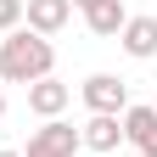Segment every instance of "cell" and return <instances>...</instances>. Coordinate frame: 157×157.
<instances>
[{
  "instance_id": "1",
  "label": "cell",
  "mask_w": 157,
  "mask_h": 157,
  "mask_svg": "<svg viewBox=\"0 0 157 157\" xmlns=\"http://www.w3.org/2000/svg\"><path fill=\"white\" fill-rule=\"evenodd\" d=\"M51 67H56L51 39H39L28 28H11L0 39V84H39V78H51Z\"/></svg>"
},
{
  "instance_id": "2",
  "label": "cell",
  "mask_w": 157,
  "mask_h": 157,
  "mask_svg": "<svg viewBox=\"0 0 157 157\" xmlns=\"http://www.w3.org/2000/svg\"><path fill=\"white\" fill-rule=\"evenodd\" d=\"M84 146H78V129L73 124H62V118H45L34 135H28V146H23V157H78Z\"/></svg>"
},
{
  "instance_id": "3",
  "label": "cell",
  "mask_w": 157,
  "mask_h": 157,
  "mask_svg": "<svg viewBox=\"0 0 157 157\" xmlns=\"http://www.w3.org/2000/svg\"><path fill=\"white\" fill-rule=\"evenodd\" d=\"M78 101H84L90 112H112V118H124V107H129V84L118 73H90L84 84H78Z\"/></svg>"
},
{
  "instance_id": "4",
  "label": "cell",
  "mask_w": 157,
  "mask_h": 157,
  "mask_svg": "<svg viewBox=\"0 0 157 157\" xmlns=\"http://www.w3.org/2000/svg\"><path fill=\"white\" fill-rule=\"evenodd\" d=\"M118 124H124V140L140 151V157H157V107H151V101H140V107L129 101Z\"/></svg>"
},
{
  "instance_id": "5",
  "label": "cell",
  "mask_w": 157,
  "mask_h": 157,
  "mask_svg": "<svg viewBox=\"0 0 157 157\" xmlns=\"http://www.w3.org/2000/svg\"><path fill=\"white\" fill-rule=\"evenodd\" d=\"M73 23V6L67 0H23V28L39 34V39H51V34H62Z\"/></svg>"
},
{
  "instance_id": "6",
  "label": "cell",
  "mask_w": 157,
  "mask_h": 157,
  "mask_svg": "<svg viewBox=\"0 0 157 157\" xmlns=\"http://www.w3.org/2000/svg\"><path fill=\"white\" fill-rule=\"evenodd\" d=\"M78 146H84V151H101V157H112L118 146H124V124H118L112 112H90L84 124H78Z\"/></svg>"
},
{
  "instance_id": "7",
  "label": "cell",
  "mask_w": 157,
  "mask_h": 157,
  "mask_svg": "<svg viewBox=\"0 0 157 157\" xmlns=\"http://www.w3.org/2000/svg\"><path fill=\"white\" fill-rule=\"evenodd\" d=\"M67 101H73V90H67L56 73H51V78H39V84H28V112H34V118H62Z\"/></svg>"
},
{
  "instance_id": "8",
  "label": "cell",
  "mask_w": 157,
  "mask_h": 157,
  "mask_svg": "<svg viewBox=\"0 0 157 157\" xmlns=\"http://www.w3.org/2000/svg\"><path fill=\"white\" fill-rule=\"evenodd\" d=\"M118 45H124L129 56H135V62H151V56H157V17H129V23H124V34H118Z\"/></svg>"
},
{
  "instance_id": "9",
  "label": "cell",
  "mask_w": 157,
  "mask_h": 157,
  "mask_svg": "<svg viewBox=\"0 0 157 157\" xmlns=\"http://www.w3.org/2000/svg\"><path fill=\"white\" fill-rule=\"evenodd\" d=\"M84 23H90V34L118 39V34H124V23H129V11H124V0H101V6L84 11Z\"/></svg>"
},
{
  "instance_id": "10",
  "label": "cell",
  "mask_w": 157,
  "mask_h": 157,
  "mask_svg": "<svg viewBox=\"0 0 157 157\" xmlns=\"http://www.w3.org/2000/svg\"><path fill=\"white\" fill-rule=\"evenodd\" d=\"M23 28V0H0V34Z\"/></svg>"
},
{
  "instance_id": "11",
  "label": "cell",
  "mask_w": 157,
  "mask_h": 157,
  "mask_svg": "<svg viewBox=\"0 0 157 157\" xmlns=\"http://www.w3.org/2000/svg\"><path fill=\"white\" fill-rule=\"evenodd\" d=\"M67 6H73V11H90V6H101V0H67Z\"/></svg>"
},
{
  "instance_id": "12",
  "label": "cell",
  "mask_w": 157,
  "mask_h": 157,
  "mask_svg": "<svg viewBox=\"0 0 157 157\" xmlns=\"http://www.w3.org/2000/svg\"><path fill=\"white\" fill-rule=\"evenodd\" d=\"M0 157H23V151H11V146H0Z\"/></svg>"
},
{
  "instance_id": "13",
  "label": "cell",
  "mask_w": 157,
  "mask_h": 157,
  "mask_svg": "<svg viewBox=\"0 0 157 157\" xmlns=\"http://www.w3.org/2000/svg\"><path fill=\"white\" fill-rule=\"evenodd\" d=\"M0 118H6V90H0Z\"/></svg>"
},
{
  "instance_id": "14",
  "label": "cell",
  "mask_w": 157,
  "mask_h": 157,
  "mask_svg": "<svg viewBox=\"0 0 157 157\" xmlns=\"http://www.w3.org/2000/svg\"><path fill=\"white\" fill-rule=\"evenodd\" d=\"M151 107H157V101H151Z\"/></svg>"
}]
</instances>
